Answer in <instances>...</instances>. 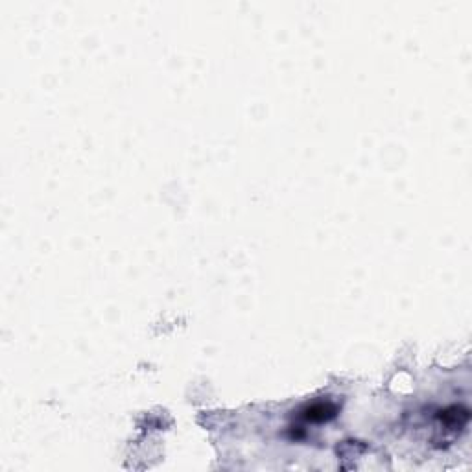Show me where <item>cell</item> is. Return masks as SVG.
Listing matches in <instances>:
<instances>
[{"mask_svg": "<svg viewBox=\"0 0 472 472\" xmlns=\"http://www.w3.org/2000/svg\"><path fill=\"white\" fill-rule=\"evenodd\" d=\"M337 406L334 402H314L301 411V417L308 422H326L336 417Z\"/></svg>", "mask_w": 472, "mask_h": 472, "instance_id": "1", "label": "cell"}]
</instances>
